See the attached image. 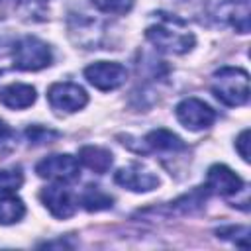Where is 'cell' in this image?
Returning a JSON list of instances; mask_svg holds the SVG:
<instances>
[{
    "label": "cell",
    "mask_w": 251,
    "mask_h": 251,
    "mask_svg": "<svg viewBox=\"0 0 251 251\" xmlns=\"http://www.w3.org/2000/svg\"><path fill=\"white\" fill-rule=\"evenodd\" d=\"M143 143L151 149V151H182L186 145L182 143V139L176 135V133H173V131H169V129H165V127H159V129H153V131H149L147 135H145V139H143Z\"/></svg>",
    "instance_id": "cell-13"
},
{
    "label": "cell",
    "mask_w": 251,
    "mask_h": 251,
    "mask_svg": "<svg viewBox=\"0 0 251 251\" xmlns=\"http://www.w3.org/2000/svg\"><path fill=\"white\" fill-rule=\"evenodd\" d=\"M10 135H12V129H10V126H8L4 120H0V143H2V141H6Z\"/></svg>",
    "instance_id": "cell-22"
},
{
    "label": "cell",
    "mask_w": 251,
    "mask_h": 251,
    "mask_svg": "<svg viewBox=\"0 0 251 251\" xmlns=\"http://www.w3.org/2000/svg\"><path fill=\"white\" fill-rule=\"evenodd\" d=\"M35 173L41 178L59 180V182H73L78 178L80 167L73 155H67V153L65 155H49L35 165Z\"/></svg>",
    "instance_id": "cell-6"
},
{
    "label": "cell",
    "mask_w": 251,
    "mask_h": 251,
    "mask_svg": "<svg viewBox=\"0 0 251 251\" xmlns=\"http://www.w3.org/2000/svg\"><path fill=\"white\" fill-rule=\"evenodd\" d=\"M51 61L53 55L49 45L33 35H25L14 45V65L22 71H39L51 65Z\"/></svg>",
    "instance_id": "cell-3"
},
{
    "label": "cell",
    "mask_w": 251,
    "mask_h": 251,
    "mask_svg": "<svg viewBox=\"0 0 251 251\" xmlns=\"http://www.w3.org/2000/svg\"><path fill=\"white\" fill-rule=\"evenodd\" d=\"M135 0H92L94 8L104 14H126L133 8Z\"/></svg>",
    "instance_id": "cell-19"
},
{
    "label": "cell",
    "mask_w": 251,
    "mask_h": 251,
    "mask_svg": "<svg viewBox=\"0 0 251 251\" xmlns=\"http://www.w3.org/2000/svg\"><path fill=\"white\" fill-rule=\"evenodd\" d=\"M235 149L245 163H249V129H243L235 141Z\"/></svg>",
    "instance_id": "cell-21"
},
{
    "label": "cell",
    "mask_w": 251,
    "mask_h": 251,
    "mask_svg": "<svg viewBox=\"0 0 251 251\" xmlns=\"http://www.w3.org/2000/svg\"><path fill=\"white\" fill-rule=\"evenodd\" d=\"M78 161H80L86 169H90V171L102 175V173H106V171L112 167V161H114V159H112V153H110L108 149H104V147L84 145V147H80V151H78Z\"/></svg>",
    "instance_id": "cell-12"
},
{
    "label": "cell",
    "mask_w": 251,
    "mask_h": 251,
    "mask_svg": "<svg viewBox=\"0 0 251 251\" xmlns=\"http://www.w3.org/2000/svg\"><path fill=\"white\" fill-rule=\"evenodd\" d=\"M24 214H25V206L18 196H14L12 192L0 196V224L2 226L20 222Z\"/></svg>",
    "instance_id": "cell-14"
},
{
    "label": "cell",
    "mask_w": 251,
    "mask_h": 251,
    "mask_svg": "<svg viewBox=\"0 0 251 251\" xmlns=\"http://www.w3.org/2000/svg\"><path fill=\"white\" fill-rule=\"evenodd\" d=\"M84 78L98 90H114L126 82L127 71L120 63L98 61L84 69Z\"/></svg>",
    "instance_id": "cell-7"
},
{
    "label": "cell",
    "mask_w": 251,
    "mask_h": 251,
    "mask_svg": "<svg viewBox=\"0 0 251 251\" xmlns=\"http://www.w3.org/2000/svg\"><path fill=\"white\" fill-rule=\"evenodd\" d=\"M25 135H27L29 143L39 145V143H49V141L55 139L59 133L53 131V129H45V127H41V126H33V127H27Z\"/></svg>",
    "instance_id": "cell-20"
},
{
    "label": "cell",
    "mask_w": 251,
    "mask_h": 251,
    "mask_svg": "<svg viewBox=\"0 0 251 251\" xmlns=\"http://www.w3.org/2000/svg\"><path fill=\"white\" fill-rule=\"evenodd\" d=\"M33 102H35V88L29 84L16 82L0 88V104H4L6 108L24 110V108H29Z\"/></svg>",
    "instance_id": "cell-11"
},
{
    "label": "cell",
    "mask_w": 251,
    "mask_h": 251,
    "mask_svg": "<svg viewBox=\"0 0 251 251\" xmlns=\"http://www.w3.org/2000/svg\"><path fill=\"white\" fill-rule=\"evenodd\" d=\"M114 198L110 194H106L100 186H86V190L80 196V204L84 206V210L88 212H100V210H108L112 208Z\"/></svg>",
    "instance_id": "cell-15"
},
{
    "label": "cell",
    "mask_w": 251,
    "mask_h": 251,
    "mask_svg": "<svg viewBox=\"0 0 251 251\" xmlns=\"http://www.w3.org/2000/svg\"><path fill=\"white\" fill-rule=\"evenodd\" d=\"M175 114H176L178 122L190 131L206 129L216 120V112L200 98H184L182 102L176 104Z\"/></svg>",
    "instance_id": "cell-4"
},
{
    "label": "cell",
    "mask_w": 251,
    "mask_h": 251,
    "mask_svg": "<svg viewBox=\"0 0 251 251\" xmlns=\"http://www.w3.org/2000/svg\"><path fill=\"white\" fill-rule=\"evenodd\" d=\"M24 182L22 171L20 169H4L0 171V194H8L14 192L16 188H20Z\"/></svg>",
    "instance_id": "cell-18"
},
{
    "label": "cell",
    "mask_w": 251,
    "mask_h": 251,
    "mask_svg": "<svg viewBox=\"0 0 251 251\" xmlns=\"http://www.w3.org/2000/svg\"><path fill=\"white\" fill-rule=\"evenodd\" d=\"M116 184L133 190V192H149L153 188H157L159 184V176L153 175L147 167L139 165V163H131L127 167L118 169V173L114 175Z\"/></svg>",
    "instance_id": "cell-8"
},
{
    "label": "cell",
    "mask_w": 251,
    "mask_h": 251,
    "mask_svg": "<svg viewBox=\"0 0 251 251\" xmlns=\"http://www.w3.org/2000/svg\"><path fill=\"white\" fill-rule=\"evenodd\" d=\"M206 188H208V192H216L220 196H233V194H237L243 188V180L229 167H226V165H212L208 169Z\"/></svg>",
    "instance_id": "cell-9"
},
{
    "label": "cell",
    "mask_w": 251,
    "mask_h": 251,
    "mask_svg": "<svg viewBox=\"0 0 251 251\" xmlns=\"http://www.w3.org/2000/svg\"><path fill=\"white\" fill-rule=\"evenodd\" d=\"M159 22L149 25L145 37L159 49L167 53H186L194 47V33L184 25L182 20L159 12Z\"/></svg>",
    "instance_id": "cell-1"
},
{
    "label": "cell",
    "mask_w": 251,
    "mask_h": 251,
    "mask_svg": "<svg viewBox=\"0 0 251 251\" xmlns=\"http://www.w3.org/2000/svg\"><path fill=\"white\" fill-rule=\"evenodd\" d=\"M212 92L226 106H243L249 100V75L237 67H222L212 75Z\"/></svg>",
    "instance_id": "cell-2"
},
{
    "label": "cell",
    "mask_w": 251,
    "mask_h": 251,
    "mask_svg": "<svg viewBox=\"0 0 251 251\" xmlns=\"http://www.w3.org/2000/svg\"><path fill=\"white\" fill-rule=\"evenodd\" d=\"M37 2H45V0H37Z\"/></svg>",
    "instance_id": "cell-23"
},
{
    "label": "cell",
    "mask_w": 251,
    "mask_h": 251,
    "mask_svg": "<svg viewBox=\"0 0 251 251\" xmlns=\"http://www.w3.org/2000/svg\"><path fill=\"white\" fill-rule=\"evenodd\" d=\"M39 196H41V202L45 204V208L59 220L71 218L76 210V204H75V198H73L71 190L61 186V184L45 186Z\"/></svg>",
    "instance_id": "cell-10"
},
{
    "label": "cell",
    "mask_w": 251,
    "mask_h": 251,
    "mask_svg": "<svg viewBox=\"0 0 251 251\" xmlns=\"http://www.w3.org/2000/svg\"><path fill=\"white\" fill-rule=\"evenodd\" d=\"M216 233L222 239H227V241H233L241 247H247V237H249L247 226H227V227H220Z\"/></svg>",
    "instance_id": "cell-17"
},
{
    "label": "cell",
    "mask_w": 251,
    "mask_h": 251,
    "mask_svg": "<svg viewBox=\"0 0 251 251\" xmlns=\"http://www.w3.org/2000/svg\"><path fill=\"white\" fill-rule=\"evenodd\" d=\"M47 100L53 110L73 114L86 106L88 96H86L84 88H80L75 82H55L47 90Z\"/></svg>",
    "instance_id": "cell-5"
},
{
    "label": "cell",
    "mask_w": 251,
    "mask_h": 251,
    "mask_svg": "<svg viewBox=\"0 0 251 251\" xmlns=\"http://www.w3.org/2000/svg\"><path fill=\"white\" fill-rule=\"evenodd\" d=\"M229 22L239 33L249 31V0H227Z\"/></svg>",
    "instance_id": "cell-16"
}]
</instances>
